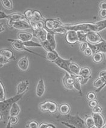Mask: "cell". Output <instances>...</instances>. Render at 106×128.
I'll list each match as a JSON object with an SVG mask.
<instances>
[{
	"instance_id": "cell-54",
	"label": "cell",
	"mask_w": 106,
	"mask_h": 128,
	"mask_svg": "<svg viewBox=\"0 0 106 128\" xmlns=\"http://www.w3.org/2000/svg\"><path fill=\"white\" fill-rule=\"evenodd\" d=\"M48 126L47 123H42L39 124V128H46Z\"/></svg>"
},
{
	"instance_id": "cell-4",
	"label": "cell",
	"mask_w": 106,
	"mask_h": 128,
	"mask_svg": "<svg viewBox=\"0 0 106 128\" xmlns=\"http://www.w3.org/2000/svg\"><path fill=\"white\" fill-rule=\"evenodd\" d=\"M8 41L9 42H12V47L14 49H15L17 51H22V50H25L27 52H30V53H32L33 54H35V55H39V56H41L42 58H46V57H45L44 56H42V55H40L39 54H37L36 52H34L33 51L30 50L28 49L25 46L23 42H22L21 41L19 40H12V39H8Z\"/></svg>"
},
{
	"instance_id": "cell-19",
	"label": "cell",
	"mask_w": 106,
	"mask_h": 128,
	"mask_svg": "<svg viewBox=\"0 0 106 128\" xmlns=\"http://www.w3.org/2000/svg\"><path fill=\"white\" fill-rule=\"evenodd\" d=\"M46 41L49 42V45L51 46L53 50H56V47H57V43H56V39H55L54 34L51 33V32H48Z\"/></svg>"
},
{
	"instance_id": "cell-8",
	"label": "cell",
	"mask_w": 106,
	"mask_h": 128,
	"mask_svg": "<svg viewBox=\"0 0 106 128\" xmlns=\"http://www.w3.org/2000/svg\"><path fill=\"white\" fill-rule=\"evenodd\" d=\"M63 24L60 21L56 19H47L45 21V28L48 30L49 32H51L54 29Z\"/></svg>"
},
{
	"instance_id": "cell-36",
	"label": "cell",
	"mask_w": 106,
	"mask_h": 128,
	"mask_svg": "<svg viewBox=\"0 0 106 128\" xmlns=\"http://www.w3.org/2000/svg\"><path fill=\"white\" fill-rule=\"evenodd\" d=\"M5 100V91L3 84L0 82V102H2Z\"/></svg>"
},
{
	"instance_id": "cell-22",
	"label": "cell",
	"mask_w": 106,
	"mask_h": 128,
	"mask_svg": "<svg viewBox=\"0 0 106 128\" xmlns=\"http://www.w3.org/2000/svg\"><path fill=\"white\" fill-rule=\"evenodd\" d=\"M70 70L71 73V75L77 76V75H80L81 68L79 67L77 64L74 63V62H71L70 65Z\"/></svg>"
},
{
	"instance_id": "cell-59",
	"label": "cell",
	"mask_w": 106,
	"mask_h": 128,
	"mask_svg": "<svg viewBox=\"0 0 106 128\" xmlns=\"http://www.w3.org/2000/svg\"></svg>"
},
{
	"instance_id": "cell-10",
	"label": "cell",
	"mask_w": 106,
	"mask_h": 128,
	"mask_svg": "<svg viewBox=\"0 0 106 128\" xmlns=\"http://www.w3.org/2000/svg\"><path fill=\"white\" fill-rule=\"evenodd\" d=\"M92 116L94 118L95 126L97 128H103L106 125V121L101 114H93Z\"/></svg>"
},
{
	"instance_id": "cell-52",
	"label": "cell",
	"mask_w": 106,
	"mask_h": 128,
	"mask_svg": "<svg viewBox=\"0 0 106 128\" xmlns=\"http://www.w3.org/2000/svg\"><path fill=\"white\" fill-rule=\"evenodd\" d=\"M100 10H106V1H103L100 5Z\"/></svg>"
},
{
	"instance_id": "cell-11",
	"label": "cell",
	"mask_w": 106,
	"mask_h": 128,
	"mask_svg": "<svg viewBox=\"0 0 106 128\" xmlns=\"http://www.w3.org/2000/svg\"><path fill=\"white\" fill-rule=\"evenodd\" d=\"M66 41L70 44H74L78 42L77 32L75 31L69 30L66 34Z\"/></svg>"
},
{
	"instance_id": "cell-17",
	"label": "cell",
	"mask_w": 106,
	"mask_h": 128,
	"mask_svg": "<svg viewBox=\"0 0 106 128\" xmlns=\"http://www.w3.org/2000/svg\"><path fill=\"white\" fill-rule=\"evenodd\" d=\"M17 36H18L19 40L24 42L32 40V39L33 37V35L30 33H28V32H21L18 34Z\"/></svg>"
},
{
	"instance_id": "cell-33",
	"label": "cell",
	"mask_w": 106,
	"mask_h": 128,
	"mask_svg": "<svg viewBox=\"0 0 106 128\" xmlns=\"http://www.w3.org/2000/svg\"><path fill=\"white\" fill-rule=\"evenodd\" d=\"M68 32V30L65 28H63V27L59 26L56 28V29H54L53 31L51 32V33L55 34H59V35H65V34H66Z\"/></svg>"
},
{
	"instance_id": "cell-48",
	"label": "cell",
	"mask_w": 106,
	"mask_h": 128,
	"mask_svg": "<svg viewBox=\"0 0 106 128\" xmlns=\"http://www.w3.org/2000/svg\"><path fill=\"white\" fill-rule=\"evenodd\" d=\"M83 52H84V55L86 56H90L91 55H93L92 51V50L89 48H87Z\"/></svg>"
},
{
	"instance_id": "cell-37",
	"label": "cell",
	"mask_w": 106,
	"mask_h": 128,
	"mask_svg": "<svg viewBox=\"0 0 106 128\" xmlns=\"http://www.w3.org/2000/svg\"><path fill=\"white\" fill-rule=\"evenodd\" d=\"M33 10L31 9H27L24 12V16L28 21L32 20L33 19Z\"/></svg>"
},
{
	"instance_id": "cell-28",
	"label": "cell",
	"mask_w": 106,
	"mask_h": 128,
	"mask_svg": "<svg viewBox=\"0 0 106 128\" xmlns=\"http://www.w3.org/2000/svg\"><path fill=\"white\" fill-rule=\"evenodd\" d=\"M23 43L26 48H30V47H32V48H43L42 44L35 42L32 40L27 42H24Z\"/></svg>"
},
{
	"instance_id": "cell-26",
	"label": "cell",
	"mask_w": 106,
	"mask_h": 128,
	"mask_svg": "<svg viewBox=\"0 0 106 128\" xmlns=\"http://www.w3.org/2000/svg\"><path fill=\"white\" fill-rule=\"evenodd\" d=\"M0 54H1V55L3 56L4 58H5L7 60H10L12 58H13V53L12 50L9 49H4L1 50Z\"/></svg>"
},
{
	"instance_id": "cell-13",
	"label": "cell",
	"mask_w": 106,
	"mask_h": 128,
	"mask_svg": "<svg viewBox=\"0 0 106 128\" xmlns=\"http://www.w3.org/2000/svg\"><path fill=\"white\" fill-rule=\"evenodd\" d=\"M13 28L18 30H27L32 29L29 22L26 20L15 21L12 26Z\"/></svg>"
},
{
	"instance_id": "cell-6",
	"label": "cell",
	"mask_w": 106,
	"mask_h": 128,
	"mask_svg": "<svg viewBox=\"0 0 106 128\" xmlns=\"http://www.w3.org/2000/svg\"><path fill=\"white\" fill-rule=\"evenodd\" d=\"M54 63L56 64L57 66L65 70L68 74L71 75V73L70 70V65L71 63V60H65L59 56V58L54 62Z\"/></svg>"
},
{
	"instance_id": "cell-39",
	"label": "cell",
	"mask_w": 106,
	"mask_h": 128,
	"mask_svg": "<svg viewBox=\"0 0 106 128\" xmlns=\"http://www.w3.org/2000/svg\"><path fill=\"white\" fill-rule=\"evenodd\" d=\"M87 100H89L90 102V101L96 100V99H97V95H96V94L93 92H89L87 95Z\"/></svg>"
},
{
	"instance_id": "cell-12",
	"label": "cell",
	"mask_w": 106,
	"mask_h": 128,
	"mask_svg": "<svg viewBox=\"0 0 106 128\" xmlns=\"http://www.w3.org/2000/svg\"><path fill=\"white\" fill-rule=\"evenodd\" d=\"M48 32L45 29H41L37 31H33V36L36 37L41 42L46 41Z\"/></svg>"
},
{
	"instance_id": "cell-3",
	"label": "cell",
	"mask_w": 106,
	"mask_h": 128,
	"mask_svg": "<svg viewBox=\"0 0 106 128\" xmlns=\"http://www.w3.org/2000/svg\"><path fill=\"white\" fill-rule=\"evenodd\" d=\"M60 119L65 121L70 124L75 126L77 128H87L86 127L84 122L83 121L79 116H72L70 115L63 116L60 117Z\"/></svg>"
},
{
	"instance_id": "cell-38",
	"label": "cell",
	"mask_w": 106,
	"mask_h": 128,
	"mask_svg": "<svg viewBox=\"0 0 106 128\" xmlns=\"http://www.w3.org/2000/svg\"><path fill=\"white\" fill-rule=\"evenodd\" d=\"M41 44H42V46H43V48H44V49L47 51V52L53 50V49L51 48V46L49 45V42H48L47 41H45V42H42Z\"/></svg>"
},
{
	"instance_id": "cell-50",
	"label": "cell",
	"mask_w": 106,
	"mask_h": 128,
	"mask_svg": "<svg viewBox=\"0 0 106 128\" xmlns=\"http://www.w3.org/2000/svg\"><path fill=\"white\" fill-rule=\"evenodd\" d=\"M89 105L90 108H94L96 107L97 106H98V102H97V100H94V101H90L89 103Z\"/></svg>"
},
{
	"instance_id": "cell-53",
	"label": "cell",
	"mask_w": 106,
	"mask_h": 128,
	"mask_svg": "<svg viewBox=\"0 0 106 128\" xmlns=\"http://www.w3.org/2000/svg\"><path fill=\"white\" fill-rule=\"evenodd\" d=\"M100 78H103L106 80V70L101 71L100 73Z\"/></svg>"
},
{
	"instance_id": "cell-16",
	"label": "cell",
	"mask_w": 106,
	"mask_h": 128,
	"mask_svg": "<svg viewBox=\"0 0 106 128\" xmlns=\"http://www.w3.org/2000/svg\"><path fill=\"white\" fill-rule=\"evenodd\" d=\"M18 68L22 71H26L29 66V61L27 56L21 58L18 62Z\"/></svg>"
},
{
	"instance_id": "cell-9",
	"label": "cell",
	"mask_w": 106,
	"mask_h": 128,
	"mask_svg": "<svg viewBox=\"0 0 106 128\" xmlns=\"http://www.w3.org/2000/svg\"><path fill=\"white\" fill-rule=\"evenodd\" d=\"M75 80L73 78L72 75H71L66 72L64 77L63 78V84L65 88L67 89L72 90L73 89V84Z\"/></svg>"
},
{
	"instance_id": "cell-29",
	"label": "cell",
	"mask_w": 106,
	"mask_h": 128,
	"mask_svg": "<svg viewBox=\"0 0 106 128\" xmlns=\"http://www.w3.org/2000/svg\"><path fill=\"white\" fill-rule=\"evenodd\" d=\"M84 124L87 128H93L95 127V122L92 116H87L84 120Z\"/></svg>"
},
{
	"instance_id": "cell-32",
	"label": "cell",
	"mask_w": 106,
	"mask_h": 128,
	"mask_svg": "<svg viewBox=\"0 0 106 128\" xmlns=\"http://www.w3.org/2000/svg\"><path fill=\"white\" fill-rule=\"evenodd\" d=\"M32 20L35 21H43L44 18L42 16V14L39 10H33V19Z\"/></svg>"
},
{
	"instance_id": "cell-43",
	"label": "cell",
	"mask_w": 106,
	"mask_h": 128,
	"mask_svg": "<svg viewBox=\"0 0 106 128\" xmlns=\"http://www.w3.org/2000/svg\"><path fill=\"white\" fill-rule=\"evenodd\" d=\"M9 62H10L9 60L6 59V58H4L3 56H2V55L0 56V63H1V68H2L4 64H5L8 63Z\"/></svg>"
},
{
	"instance_id": "cell-47",
	"label": "cell",
	"mask_w": 106,
	"mask_h": 128,
	"mask_svg": "<svg viewBox=\"0 0 106 128\" xmlns=\"http://www.w3.org/2000/svg\"><path fill=\"white\" fill-rule=\"evenodd\" d=\"M87 48H89L88 42H83V43L80 44V50H81L82 52H84V51L85 50L87 49Z\"/></svg>"
},
{
	"instance_id": "cell-55",
	"label": "cell",
	"mask_w": 106,
	"mask_h": 128,
	"mask_svg": "<svg viewBox=\"0 0 106 128\" xmlns=\"http://www.w3.org/2000/svg\"><path fill=\"white\" fill-rule=\"evenodd\" d=\"M0 28H1V32H2L4 30H5V28L4 27L2 23L0 24Z\"/></svg>"
},
{
	"instance_id": "cell-21",
	"label": "cell",
	"mask_w": 106,
	"mask_h": 128,
	"mask_svg": "<svg viewBox=\"0 0 106 128\" xmlns=\"http://www.w3.org/2000/svg\"><path fill=\"white\" fill-rule=\"evenodd\" d=\"M20 112H21V108L19 107V106L18 105V104L17 103H15L13 104L12 107L10 108L9 116H17L19 114Z\"/></svg>"
},
{
	"instance_id": "cell-18",
	"label": "cell",
	"mask_w": 106,
	"mask_h": 128,
	"mask_svg": "<svg viewBox=\"0 0 106 128\" xmlns=\"http://www.w3.org/2000/svg\"><path fill=\"white\" fill-rule=\"evenodd\" d=\"M106 80L104 78H103L100 77L98 79L96 80L94 82V83H93L95 88L98 89L97 90H96V92H98L102 90L103 88H104V86H106Z\"/></svg>"
},
{
	"instance_id": "cell-30",
	"label": "cell",
	"mask_w": 106,
	"mask_h": 128,
	"mask_svg": "<svg viewBox=\"0 0 106 128\" xmlns=\"http://www.w3.org/2000/svg\"><path fill=\"white\" fill-rule=\"evenodd\" d=\"M78 42L80 43L87 42V33L84 32H77Z\"/></svg>"
},
{
	"instance_id": "cell-14",
	"label": "cell",
	"mask_w": 106,
	"mask_h": 128,
	"mask_svg": "<svg viewBox=\"0 0 106 128\" xmlns=\"http://www.w3.org/2000/svg\"><path fill=\"white\" fill-rule=\"evenodd\" d=\"M29 86V83L28 80L22 81L18 84L17 86V95H22L27 90Z\"/></svg>"
},
{
	"instance_id": "cell-42",
	"label": "cell",
	"mask_w": 106,
	"mask_h": 128,
	"mask_svg": "<svg viewBox=\"0 0 106 128\" xmlns=\"http://www.w3.org/2000/svg\"><path fill=\"white\" fill-rule=\"evenodd\" d=\"M103 109L101 106H97L96 107L92 108V113L93 114H101L102 112Z\"/></svg>"
},
{
	"instance_id": "cell-25",
	"label": "cell",
	"mask_w": 106,
	"mask_h": 128,
	"mask_svg": "<svg viewBox=\"0 0 106 128\" xmlns=\"http://www.w3.org/2000/svg\"><path fill=\"white\" fill-rule=\"evenodd\" d=\"M80 75L83 78H90L91 76V70L90 68L85 67V68H81L80 70Z\"/></svg>"
},
{
	"instance_id": "cell-27",
	"label": "cell",
	"mask_w": 106,
	"mask_h": 128,
	"mask_svg": "<svg viewBox=\"0 0 106 128\" xmlns=\"http://www.w3.org/2000/svg\"><path fill=\"white\" fill-rule=\"evenodd\" d=\"M96 24V32H100L103 30L106 29V19L98 21L95 22Z\"/></svg>"
},
{
	"instance_id": "cell-35",
	"label": "cell",
	"mask_w": 106,
	"mask_h": 128,
	"mask_svg": "<svg viewBox=\"0 0 106 128\" xmlns=\"http://www.w3.org/2000/svg\"><path fill=\"white\" fill-rule=\"evenodd\" d=\"M1 2L3 5L4 8L8 10L12 9L13 8V2L11 0H1Z\"/></svg>"
},
{
	"instance_id": "cell-34",
	"label": "cell",
	"mask_w": 106,
	"mask_h": 128,
	"mask_svg": "<svg viewBox=\"0 0 106 128\" xmlns=\"http://www.w3.org/2000/svg\"><path fill=\"white\" fill-rule=\"evenodd\" d=\"M97 46L98 47L99 52L106 54V41L103 40V42L97 44Z\"/></svg>"
},
{
	"instance_id": "cell-24",
	"label": "cell",
	"mask_w": 106,
	"mask_h": 128,
	"mask_svg": "<svg viewBox=\"0 0 106 128\" xmlns=\"http://www.w3.org/2000/svg\"><path fill=\"white\" fill-rule=\"evenodd\" d=\"M59 54L56 50H53L51 51V52H48L46 54V58L48 60L49 62H54L56 60L59 58Z\"/></svg>"
},
{
	"instance_id": "cell-51",
	"label": "cell",
	"mask_w": 106,
	"mask_h": 128,
	"mask_svg": "<svg viewBox=\"0 0 106 128\" xmlns=\"http://www.w3.org/2000/svg\"><path fill=\"white\" fill-rule=\"evenodd\" d=\"M8 15H7L5 12H4L3 11H1L0 12V19H4V18H6L7 19Z\"/></svg>"
},
{
	"instance_id": "cell-57",
	"label": "cell",
	"mask_w": 106,
	"mask_h": 128,
	"mask_svg": "<svg viewBox=\"0 0 106 128\" xmlns=\"http://www.w3.org/2000/svg\"><path fill=\"white\" fill-rule=\"evenodd\" d=\"M11 123L10 122V121L8 120V123H7V126H6V128H10V127H11Z\"/></svg>"
},
{
	"instance_id": "cell-20",
	"label": "cell",
	"mask_w": 106,
	"mask_h": 128,
	"mask_svg": "<svg viewBox=\"0 0 106 128\" xmlns=\"http://www.w3.org/2000/svg\"><path fill=\"white\" fill-rule=\"evenodd\" d=\"M8 20H11L13 21H19L22 20H26V18L24 16V15H22L19 13H15V14L8 15L7 16Z\"/></svg>"
},
{
	"instance_id": "cell-45",
	"label": "cell",
	"mask_w": 106,
	"mask_h": 128,
	"mask_svg": "<svg viewBox=\"0 0 106 128\" xmlns=\"http://www.w3.org/2000/svg\"><path fill=\"white\" fill-rule=\"evenodd\" d=\"M10 122L12 124H16L18 122V117L16 116H10L9 120Z\"/></svg>"
},
{
	"instance_id": "cell-49",
	"label": "cell",
	"mask_w": 106,
	"mask_h": 128,
	"mask_svg": "<svg viewBox=\"0 0 106 128\" xmlns=\"http://www.w3.org/2000/svg\"><path fill=\"white\" fill-rule=\"evenodd\" d=\"M100 16L103 20L106 19V10H100Z\"/></svg>"
},
{
	"instance_id": "cell-7",
	"label": "cell",
	"mask_w": 106,
	"mask_h": 128,
	"mask_svg": "<svg viewBox=\"0 0 106 128\" xmlns=\"http://www.w3.org/2000/svg\"><path fill=\"white\" fill-rule=\"evenodd\" d=\"M104 40L98 32H90L87 33V42L92 44H97Z\"/></svg>"
},
{
	"instance_id": "cell-2",
	"label": "cell",
	"mask_w": 106,
	"mask_h": 128,
	"mask_svg": "<svg viewBox=\"0 0 106 128\" xmlns=\"http://www.w3.org/2000/svg\"><path fill=\"white\" fill-rule=\"evenodd\" d=\"M22 95H16L13 97L10 98L5 100L2 102H0V110L1 114H4V116H7L9 115L10 110L12 107L13 104L16 103L22 97Z\"/></svg>"
},
{
	"instance_id": "cell-58",
	"label": "cell",
	"mask_w": 106,
	"mask_h": 128,
	"mask_svg": "<svg viewBox=\"0 0 106 128\" xmlns=\"http://www.w3.org/2000/svg\"><path fill=\"white\" fill-rule=\"evenodd\" d=\"M97 128L96 127H94V128Z\"/></svg>"
},
{
	"instance_id": "cell-41",
	"label": "cell",
	"mask_w": 106,
	"mask_h": 128,
	"mask_svg": "<svg viewBox=\"0 0 106 128\" xmlns=\"http://www.w3.org/2000/svg\"><path fill=\"white\" fill-rule=\"evenodd\" d=\"M39 125L38 124L37 122L35 121H32L29 122L28 124V128H39Z\"/></svg>"
},
{
	"instance_id": "cell-46",
	"label": "cell",
	"mask_w": 106,
	"mask_h": 128,
	"mask_svg": "<svg viewBox=\"0 0 106 128\" xmlns=\"http://www.w3.org/2000/svg\"><path fill=\"white\" fill-rule=\"evenodd\" d=\"M72 76H73V78H74V80H75V82H78V83H80L81 84L82 82H83V80H84V78H83L81 76H80V75H77V76L72 75Z\"/></svg>"
},
{
	"instance_id": "cell-56",
	"label": "cell",
	"mask_w": 106,
	"mask_h": 128,
	"mask_svg": "<svg viewBox=\"0 0 106 128\" xmlns=\"http://www.w3.org/2000/svg\"><path fill=\"white\" fill-rule=\"evenodd\" d=\"M46 128H56V126L53 124H48V126Z\"/></svg>"
},
{
	"instance_id": "cell-1",
	"label": "cell",
	"mask_w": 106,
	"mask_h": 128,
	"mask_svg": "<svg viewBox=\"0 0 106 128\" xmlns=\"http://www.w3.org/2000/svg\"><path fill=\"white\" fill-rule=\"evenodd\" d=\"M68 31L73 30L75 32H84L88 33L90 32H96V24L92 22H81L73 24H63L61 26Z\"/></svg>"
},
{
	"instance_id": "cell-15",
	"label": "cell",
	"mask_w": 106,
	"mask_h": 128,
	"mask_svg": "<svg viewBox=\"0 0 106 128\" xmlns=\"http://www.w3.org/2000/svg\"><path fill=\"white\" fill-rule=\"evenodd\" d=\"M45 90V86L44 81L43 79H40L38 82L36 88V95L38 97H42L44 94Z\"/></svg>"
},
{
	"instance_id": "cell-31",
	"label": "cell",
	"mask_w": 106,
	"mask_h": 128,
	"mask_svg": "<svg viewBox=\"0 0 106 128\" xmlns=\"http://www.w3.org/2000/svg\"><path fill=\"white\" fill-rule=\"evenodd\" d=\"M92 60L96 63H100V62H102L103 60V54L101 52L94 54L92 55Z\"/></svg>"
},
{
	"instance_id": "cell-44",
	"label": "cell",
	"mask_w": 106,
	"mask_h": 128,
	"mask_svg": "<svg viewBox=\"0 0 106 128\" xmlns=\"http://www.w3.org/2000/svg\"><path fill=\"white\" fill-rule=\"evenodd\" d=\"M80 85H81V84L78 83L77 82H75L74 83H73V88L74 89H75L76 90L78 91L80 93V94L82 95V92H81V87H80Z\"/></svg>"
},
{
	"instance_id": "cell-23",
	"label": "cell",
	"mask_w": 106,
	"mask_h": 128,
	"mask_svg": "<svg viewBox=\"0 0 106 128\" xmlns=\"http://www.w3.org/2000/svg\"><path fill=\"white\" fill-rule=\"evenodd\" d=\"M71 108L70 105L67 103H63L60 106H59V112L62 116H66L68 115L70 113Z\"/></svg>"
},
{
	"instance_id": "cell-40",
	"label": "cell",
	"mask_w": 106,
	"mask_h": 128,
	"mask_svg": "<svg viewBox=\"0 0 106 128\" xmlns=\"http://www.w3.org/2000/svg\"><path fill=\"white\" fill-rule=\"evenodd\" d=\"M88 46H89V48L90 49L92 50V51L93 54L97 53V52H99L98 47H97V44H92L89 43L88 42Z\"/></svg>"
},
{
	"instance_id": "cell-5",
	"label": "cell",
	"mask_w": 106,
	"mask_h": 128,
	"mask_svg": "<svg viewBox=\"0 0 106 128\" xmlns=\"http://www.w3.org/2000/svg\"><path fill=\"white\" fill-rule=\"evenodd\" d=\"M39 108L42 111H49L50 113L54 114L57 112L58 107L57 104L51 101H46L40 104Z\"/></svg>"
}]
</instances>
